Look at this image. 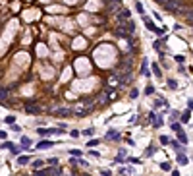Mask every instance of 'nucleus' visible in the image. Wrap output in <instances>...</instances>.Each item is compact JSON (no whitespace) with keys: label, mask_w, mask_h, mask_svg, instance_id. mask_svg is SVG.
<instances>
[{"label":"nucleus","mask_w":193,"mask_h":176,"mask_svg":"<svg viewBox=\"0 0 193 176\" xmlns=\"http://www.w3.org/2000/svg\"><path fill=\"white\" fill-rule=\"evenodd\" d=\"M93 111V103H83V104H77L73 108V116H85Z\"/></svg>","instance_id":"obj_1"},{"label":"nucleus","mask_w":193,"mask_h":176,"mask_svg":"<svg viewBox=\"0 0 193 176\" xmlns=\"http://www.w3.org/2000/svg\"><path fill=\"white\" fill-rule=\"evenodd\" d=\"M54 114H56V116L70 118V116H73V108H68V106H58V108H54Z\"/></svg>","instance_id":"obj_2"},{"label":"nucleus","mask_w":193,"mask_h":176,"mask_svg":"<svg viewBox=\"0 0 193 176\" xmlns=\"http://www.w3.org/2000/svg\"><path fill=\"white\" fill-rule=\"evenodd\" d=\"M164 8H166V10H170V12H174V14L181 12L180 2H176V0H166V2H164Z\"/></svg>","instance_id":"obj_3"},{"label":"nucleus","mask_w":193,"mask_h":176,"mask_svg":"<svg viewBox=\"0 0 193 176\" xmlns=\"http://www.w3.org/2000/svg\"><path fill=\"white\" fill-rule=\"evenodd\" d=\"M37 132L41 134V136H54V134H62L60 128H39Z\"/></svg>","instance_id":"obj_4"},{"label":"nucleus","mask_w":193,"mask_h":176,"mask_svg":"<svg viewBox=\"0 0 193 176\" xmlns=\"http://www.w3.org/2000/svg\"><path fill=\"white\" fill-rule=\"evenodd\" d=\"M25 112H27V114H39V112H41V108H39L37 104H27V106H25Z\"/></svg>","instance_id":"obj_5"},{"label":"nucleus","mask_w":193,"mask_h":176,"mask_svg":"<svg viewBox=\"0 0 193 176\" xmlns=\"http://www.w3.org/2000/svg\"><path fill=\"white\" fill-rule=\"evenodd\" d=\"M106 139H110V141H118L120 136H118V132H116V130H108V132H106Z\"/></svg>","instance_id":"obj_6"},{"label":"nucleus","mask_w":193,"mask_h":176,"mask_svg":"<svg viewBox=\"0 0 193 176\" xmlns=\"http://www.w3.org/2000/svg\"><path fill=\"white\" fill-rule=\"evenodd\" d=\"M178 163H180V164H183V166H186V164L189 163V159H187V155H183L181 151H178Z\"/></svg>","instance_id":"obj_7"},{"label":"nucleus","mask_w":193,"mask_h":176,"mask_svg":"<svg viewBox=\"0 0 193 176\" xmlns=\"http://www.w3.org/2000/svg\"><path fill=\"white\" fill-rule=\"evenodd\" d=\"M118 20H129V10L128 8H124V10H120V14H118Z\"/></svg>","instance_id":"obj_8"},{"label":"nucleus","mask_w":193,"mask_h":176,"mask_svg":"<svg viewBox=\"0 0 193 176\" xmlns=\"http://www.w3.org/2000/svg\"><path fill=\"white\" fill-rule=\"evenodd\" d=\"M143 20H145V25H147V29H149V31H156V29H158V27L154 25V23H153L151 20H149V18H143Z\"/></svg>","instance_id":"obj_9"},{"label":"nucleus","mask_w":193,"mask_h":176,"mask_svg":"<svg viewBox=\"0 0 193 176\" xmlns=\"http://www.w3.org/2000/svg\"><path fill=\"white\" fill-rule=\"evenodd\" d=\"M52 141H39L37 143V149H48V147H52Z\"/></svg>","instance_id":"obj_10"},{"label":"nucleus","mask_w":193,"mask_h":176,"mask_svg":"<svg viewBox=\"0 0 193 176\" xmlns=\"http://www.w3.org/2000/svg\"><path fill=\"white\" fill-rule=\"evenodd\" d=\"M48 176H62V170L56 168V166H54V168H48Z\"/></svg>","instance_id":"obj_11"},{"label":"nucleus","mask_w":193,"mask_h":176,"mask_svg":"<svg viewBox=\"0 0 193 176\" xmlns=\"http://www.w3.org/2000/svg\"><path fill=\"white\" fill-rule=\"evenodd\" d=\"M29 145H31V139H29L27 136H23V137H21V147H23V149H27Z\"/></svg>","instance_id":"obj_12"},{"label":"nucleus","mask_w":193,"mask_h":176,"mask_svg":"<svg viewBox=\"0 0 193 176\" xmlns=\"http://www.w3.org/2000/svg\"><path fill=\"white\" fill-rule=\"evenodd\" d=\"M126 155H128V153H126V149H122L120 153H118V157H116V163H122L124 159H126Z\"/></svg>","instance_id":"obj_13"},{"label":"nucleus","mask_w":193,"mask_h":176,"mask_svg":"<svg viewBox=\"0 0 193 176\" xmlns=\"http://www.w3.org/2000/svg\"><path fill=\"white\" fill-rule=\"evenodd\" d=\"M189 118H191V114H189V112H183V114H180V122L186 124V122H189Z\"/></svg>","instance_id":"obj_14"},{"label":"nucleus","mask_w":193,"mask_h":176,"mask_svg":"<svg viewBox=\"0 0 193 176\" xmlns=\"http://www.w3.org/2000/svg\"><path fill=\"white\" fill-rule=\"evenodd\" d=\"M4 122H6V124H10V126L16 124V116H14V114H8V116L4 118Z\"/></svg>","instance_id":"obj_15"},{"label":"nucleus","mask_w":193,"mask_h":176,"mask_svg":"<svg viewBox=\"0 0 193 176\" xmlns=\"http://www.w3.org/2000/svg\"><path fill=\"white\" fill-rule=\"evenodd\" d=\"M178 139H180L181 143H186V145H187V141H189V139H187V136L183 134V132H178Z\"/></svg>","instance_id":"obj_16"},{"label":"nucleus","mask_w":193,"mask_h":176,"mask_svg":"<svg viewBox=\"0 0 193 176\" xmlns=\"http://www.w3.org/2000/svg\"><path fill=\"white\" fill-rule=\"evenodd\" d=\"M29 163V157H18V164L19 166H23V164Z\"/></svg>","instance_id":"obj_17"},{"label":"nucleus","mask_w":193,"mask_h":176,"mask_svg":"<svg viewBox=\"0 0 193 176\" xmlns=\"http://www.w3.org/2000/svg\"><path fill=\"white\" fill-rule=\"evenodd\" d=\"M153 74L156 76V78H162V74H160V68H158V64H153Z\"/></svg>","instance_id":"obj_18"},{"label":"nucleus","mask_w":193,"mask_h":176,"mask_svg":"<svg viewBox=\"0 0 193 176\" xmlns=\"http://www.w3.org/2000/svg\"><path fill=\"white\" fill-rule=\"evenodd\" d=\"M162 124H164V120H162V116H158L156 120H153V126H154V128H160Z\"/></svg>","instance_id":"obj_19"},{"label":"nucleus","mask_w":193,"mask_h":176,"mask_svg":"<svg viewBox=\"0 0 193 176\" xmlns=\"http://www.w3.org/2000/svg\"><path fill=\"white\" fill-rule=\"evenodd\" d=\"M21 151H23V147H21V145H14V147H12V155H19Z\"/></svg>","instance_id":"obj_20"},{"label":"nucleus","mask_w":193,"mask_h":176,"mask_svg":"<svg viewBox=\"0 0 193 176\" xmlns=\"http://www.w3.org/2000/svg\"><path fill=\"white\" fill-rule=\"evenodd\" d=\"M73 46H75V48H83V46H85V41H83V39H75Z\"/></svg>","instance_id":"obj_21"},{"label":"nucleus","mask_w":193,"mask_h":176,"mask_svg":"<svg viewBox=\"0 0 193 176\" xmlns=\"http://www.w3.org/2000/svg\"><path fill=\"white\" fill-rule=\"evenodd\" d=\"M33 176H48V168H46V170H35Z\"/></svg>","instance_id":"obj_22"},{"label":"nucleus","mask_w":193,"mask_h":176,"mask_svg":"<svg viewBox=\"0 0 193 176\" xmlns=\"http://www.w3.org/2000/svg\"><path fill=\"white\" fill-rule=\"evenodd\" d=\"M168 87L170 89H178V81L176 79H168Z\"/></svg>","instance_id":"obj_23"},{"label":"nucleus","mask_w":193,"mask_h":176,"mask_svg":"<svg viewBox=\"0 0 193 176\" xmlns=\"http://www.w3.org/2000/svg\"><path fill=\"white\" fill-rule=\"evenodd\" d=\"M141 74H143V76H151V74H149V68H147V60H145V62H143V68H141Z\"/></svg>","instance_id":"obj_24"},{"label":"nucleus","mask_w":193,"mask_h":176,"mask_svg":"<svg viewBox=\"0 0 193 176\" xmlns=\"http://www.w3.org/2000/svg\"><path fill=\"white\" fill-rule=\"evenodd\" d=\"M135 10H137L139 14H143V12H145V8H143V4H141V2H135Z\"/></svg>","instance_id":"obj_25"},{"label":"nucleus","mask_w":193,"mask_h":176,"mask_svg":"<svg viewBox=\"0 0 193 176\" xmlns=\"http://www.w3.org/2000/svg\"><path fill=\"white\" fill-rule=\"evenodd\" d=\"M154 93V87L153 85H147V87H145V95H153Z\"/></svg>","instance_id":"obj_26"},{"label":"nucleus","mask_w":193,"mask_h":176,"mask_svg":"<svg viewBox=\"0 0 193 176\" xmlns=\"http://www.w3.org/2000/svg\"><path fill=\"white\" fill-rule=\"evenodd\" d=\"M170 128H172L174 132H181V126L178 124V122H174V124H170Z\"/></svg>","instance_id":"obj_27"},{"label":"nucleus","mask_w":193,"mask_h":176,"mask_svg":"<svg viewBox=\"0 0 193 176\" xmlns=\"http://www.w3.org/2000/svg\"><path fill=\"white\" fill-rule=\"evenodd\" d=\"M70 155L71 157H81V151L79 149H70Z\"/></svg>","instance_id":"obj_28"},{"label":"nucleus","mask_w":193,"mask_h":176,"mask_svg":"<svg viewBox=\"0 0 193 176\" xmlns=\"http://www.w3.org/2000/svg\"><path fill=\"white\" fill-rule=\"evenodd\" d=\"M12 147H14V145L10 143V141H4V143L0 145V149H12Z\"/></svg>","instance_id":"obj_29"},{"label":"nucleus","mask_w":193,"mask_h":176,"mask_svg":"<svg viewBox=\"0 0 193 176\" xmlns=\"http://www.w3.org/2000/svg\"><path fill=\"white\" fill-rule=\"evenodd\" d=\"M81 134H83V136H93V134H95V128H87V130L81 132Z\"/></svg>","instance_id":"obj_30"},{"label":"nucleus","mask_w":193,"mask_h":176,"mask_svg":"<svg viewBox=\"0 0 193 176\" xmlns=\"http://www.w3.org/2000/svg\"><path fill=\"white\" fill-rule=\"evenodd\" d=\"M99 143H101L99 139H89V141H87V145H89V147H95V145H99Z\"/></svg>","instance_id":"obj_31"},{"label":"nucleus","mask_w":193,"mask_h":176,"mask_svg":"<svg viewBox=\"0 0 193 176\" xmlns=\"http://www.w3.org/2000/svg\"><path fill=\"white\" fill-rule=\"evenodd\" d=\"M160 143H162V145H168V143H170L168 136H160Z\"/></svg>","instance_id":"obj_32"},{"label":"nucleus","mask_w":193,"mask_h":176,"mask_svg":"<svg viewBox=\"0 0 193 176\" xmlns=\"http://www.w3.org/2000/svg\"><path fill=\"white\" fill-rule=\"evenodd\" d=\"M6 97H8V91L6 89H0V101H4Z\"/></svg>","instance_id":"obj_33"},{"label":"nucleus","mask_w":193,"mask_h":176,"mask_svg":"<svg viewBox=\"0 0 193 176\" xmlns=\"http://www.w3.org/2000/svg\"><path fill=\"white\" fill-rule=\"evenodd\" d=\"M129 97H131V99H137V97H139V91H137V89H131Z\"/></svg>","instance_id":"obj_34"},{"label":"nucleus","mask_w":193,"mask_h":176,"mask_svg":"<svg viewBox=\"0 0 193 176\" xmlns=\"http://www.w3.org/2000/svg\"><path fill=\"white\" fill-rule=\"evenodd\" d=\"M41 166H43V161H35V163H33V168H41Z\"/></svg>","instance_id":"obj_35"},{"label":"nucleus","mask_w":193,"mask_h":176,"mask_svg":"<svg viewBox=\"0 0 193 176\" xmlns=\"http://www.w3.org/2000/svg\"><path fill=\"white\" fill-rule=\"evenodd\" d=\"M79 136H81V132H79V130H71V137H75V139H77Z\"/></svg>","instance_id":"obj_36"},{"label":"nucleus","mask_w":193,"mask_h":176,"mask_svg":"<svg viewBox=\"0 0 193 176\" xmlns=\"http://www.w3.org/2000/svg\"><path fill=\"white\" fill-rule=\"evenodd\" d=\"M160 168L162 170H170V163H160Z\"/></svg>","instance_id":"obj_37"},{"label":"nucleus","mask_w":193,"mask_h":176,"mask_svg":"<svg viewBox=\"0 0 193 176\" xmlns=\"http://www.w3.org/2000/svg\"><path fill=\"white\" fill-rule=\"evenodd\" d=\"M46 163H48V164H58V159H54V157H50V159H48Z\"/></svg>","instance_id":"obj_38"},{"label":"nucleus","mask_w":193,"mask_h":176,"mask_svg":"<svg viewBox=\"0 0 193 176\" xmlns=\"http://www.w3.org/2000/svg\"><path fill=\"white\" fill-rule=\"evenodd\" d=\"M6 137H8V134L4 130H0V139H6Z\"/></svg>","instance_id":"obj_39"},{"label":"nucleus","mask_w":193,"mask_h":176,"mask_svg":"<svg viewBox=\"0 0 193 176\" xmlns=\"http://www.w3.org/2000/svg\"><path fill=\"white\" fill-rule=\"evenodd\" d=\"M176 60H178V62H180V64H181V62L186 60V56H181V54H178V56H176Z\"/></svg>","instance_id":"obj_40"},{"label":"nucleus","mask_w":193,"mask_h":176,"mask_svg":"<svg viewBox=\"0 0 193 176\" xmlns=\"http://www.w3.org/2000/svg\"><path fill=\"white\" fill-rule=\"evenodd\" d=\"M89 155L91 157H101V153H99V151H89Z\"/></svg>","instance_id":"obj_41"},{"label":"nucleus","mask_w":193,"mask_h":176,"mask_svg":"<svg viewBox=\"0 0 193 176\" xmlns=\"http://www.w3.org/2000/svg\"><path fill=\"white\" fill-rule=\"evenodd\" d=\"M101 174L103 176H112V172H110V170H101Z\"/></svg>","instance_id":"obj_42"},{"label":"nucleus","mask_w":193,"mask_h":176,"mask_svg":"<svg viewBox=\"0 0 193 176\" xmlns=\"http://www.w3.org/2000/svg\"><path fill=\"white\" fill-rule=\"evenodd\" d=\"M12 130H14V132H21V128H19L18 124H12Z\"/></svg>","instance_id":"obj_43"},{"label":"nucleus","mask_w":193,"mask_h":176,"mask_svg":"<svg viewBox=\"0 0 193 176\" xmlns=\"http://www.w3.org/2000/svg\"><path fill=\"white\" fill-rule=\"evenodd\" d=\"M172 147H174L176 151H178V149H180V143H178V141H172Z\"/></svg>","instance_id":"obj_44"},{"label":"nucleus","mask_w":193,"mask_h":176,"mask_svg":"<svg viewBox=\"0 0 193 176\" xmlns=\"http://www.w3.org/2000/svg\"><path fill=\"white\" fill-rule=\"evenodd\" d=\"M79 164H81V166H89V163H87V161H83V159H79Z\"/></svg>","instance_id":"obj_45"},{"label":"nucleus","mask_w":193,"mask_h":176,"mask_svg":"<svg viewBox=\"0 0 193 176\" xmlns=\"http://www.w3.org/2000/svg\"><path fill=\"white\" fill-rule=\"evenodd\" d=\"M187 104H189V108H193V99H189V101H187Z\"/></svg>","instance_id":"obj_46"},{"label":"nucleus","mask_w":193,"mask_h":176,"mask_svg":"<svg viewBox=\"0 0 193 176\" xmlns=\"http://www.w3.org/2000/svg\"><path fill=\"white\" fill-rule=\"evenodd\" d=\"M172 176H180V172H178V170H174V172H172Z\"/></svg>","instance_id":"obj_47"},{"label":"nucleus","mask_w":193,"mask_h":176,"mask_svg":"<svg viewBox=\"0 0 193 176\" xmlns=\"http://www.w3.org/2000/svg\"><path fill=\"white\" fill-rule=\"evenodd\" d=\"M154 2H160V4H164V2H166V0H154Z\"/></svg>","instance_id":"obj_48"},{"label":"nucleus","mask_w":193,"mask_h":176,"mask_svg":"<svg viewBox=\"0 0 193 176\" xmlns=\"http://www.w3.org/2000/svg\"><path fill=\"white\" fill-rule=\"evenodd\" d=\"M187 16H189V18H191V20H193V14H191V12H187Z\"/></svg>","instance_id":"obj_49"}]
</instances>
